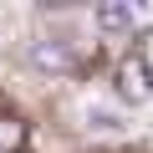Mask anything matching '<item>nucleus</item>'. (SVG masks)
Segmentation results:
<instances>
[{
  "label": "nucleus",
  "mask_w": 153,
  "mask_h": 153,
  "mask_svg": "<svg viewBox=\"0 0 153 153\" xmlns=\"http://www.w3.org/2000/svg\"><path fill=\"white\" fill-rule=\"evenodd\" d=\"M97 26L102 31H133V0H97Z\"/></svg>",
  "instance_id": "7ed1b4c3"
},
{
  "label": "nucleus",
  "mask_w": 153,
  "mask_h": 153,
  "mask_svg": "<svg viewBox=\"0 0 153 153\" xmlns=\"http://www.w3.org/2000/svg\"><path fill=\"white\" fill-rule=\"evenodd\" d=\"M31 66L51 71V76H66V71H76V51L66 41H31Z\"/></svg>",
  "instance_id": "f03ea898"
},
{
  "label": "nucleus",
  "mask_w": 153,
  "mask_h": 153,
  "mask_svg": "<svg viewBox=\"0 0 153 153\" xmlns=\"http://www.w3.org/2000/svg\"><path fill=\"white\" fill-rule=\"evenodd\" d=\"M117 97L123 102H133V107H143L148 97H153V66H148V56H123L117 61Z\"/></svg>",
  "instance_id": "f257e3e1"
},
{
  "label": "nucleus",
  "mask_w": 153,
  "mask_h": 153,
  "mask_svg": "<svg viewBox=\"0 0 153 153\" xmlns=\"http://www.w3.org/2000/svg\"><path fill=\"white\" fill-rule=\"evenodd\" d=\"M26 148V123L16 112H0V153H21Z\"/></svg>",
  "instance_id": "20e7f679"
},
{
  "label": "nucleus",
  "mask_w": 153,
  "mask_h": 153,
  "mask_svg": "<svg viewBox=\"0 0 153 153\" xmlns=\"http://www.w3.org/2000/svg\"><path fill=\"white\" fill-rule=\"evenodd\" d=\"M41 5H76V0H41Z\"/></svg>",
  "instance_id": "39448f33"
}]
</instances>
